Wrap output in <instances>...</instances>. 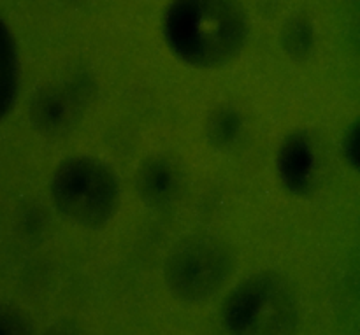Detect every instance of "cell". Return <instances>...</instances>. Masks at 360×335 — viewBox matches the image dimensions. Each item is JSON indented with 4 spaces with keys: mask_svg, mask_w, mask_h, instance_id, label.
I'll use <instances>...</instances> for the list:
<instances>
[{
    "mask_svg": "<svg viewBox=\"0 0 360 335\" xmlns=\"http://www.w3.org/2000/svg\"><path fill=\"white\" fill-rule=\"evenodd\" d=\"M18 83H20V70H18L16 53L6 30L0 27V119L13 109L18 95Z\"/></svg>",
    "mask_w": 360,
    "mask_h": 335,
    "instance_id": "cell-8",
    "label": "cell"
},
{
    "mask_svg": "<svg viewBox=\"0 0 360 335\" xmlns=\"http://www.w3.org/2000/svg\"><path fill=\"white\" fill-rule=\"evenodd\" d=\"M42 335H83L79 325L70 320H62V322H56L49 327Z\"/></svg>",
    "mask_w": 360,
    "mask_h": 335,
    "instance_id": "cell-12",
    "label": "cell"
},
{
    "mask_svg": "<svg viewBox=\"0 0 360 335\" xmlns=\"http://www.w3.org/2000/svg\"><path fill=\"white\" fill-rule=\"evenodd\" d=\"M301 304L294 284L283 274L260 270L227 295L221 323L227 335H295Z\"/></svg>",
    "mask_w": 360,
    "mask_h": 335,
    "instance_id": "cell-2",
    "label": "cell"
},
{
    "mask_svg": "<svg viewBox=\"0 0 360 335\" xmlns=\"http://www.w3.org/2000/svg\"><path fill=\"white\" fill-rule=\"evenodd\" d=\"M276 171L288 192L297 197L309 195L319 178L315 139L304 130L292 132L278 150Z\"/></svg>",
    "mask_w": 360,
    "mask_h": 335,
    "instance_id": "cell-6",
    "label": "cell"
},
{
    "mask_svg": "<svg viewBox=\"0 0 360 335\" xmlns=\"http://www.w3.org/2000/svg\"><path fill=\"white\" fill-rule=\"evenodd\" d=\"M86 74H72L44 84L30 100V121L48 137L63 136L79 123L94 86Z\"/></svg>",
    "mask_w": 360,
    "mask_h": 335,
    "instance_id": "cell-5",
    "label": "cell"
},
{
    "mask_svg": "<svg viewBox=\"0 0 360 335\" xmlns=\"http://www.w3.org/2000/svg\"><path fill=\"white\" fill-rule=\"evenodd\" d=\"M236 270L231 249L211 235H188L172 246L164 263L169 291L186 304L217 297Z\"/></svg>",
    "mask_w": 360,
    "mask_h": 335,
    "instance_id": "cell-4",
    "label": "cell"
},
{
    "mask_svg": "<svg viewBox=\"0 0 360 335\" xmlns=\"http://www.w3.org/2000/svg\"><path fill=\"white\" fill-rule=\"evenodd\" d=\"M345 158L352 164V167H357V126H352L343 140Z\"/></svg>",
    "mask_w": 360,
    "mask_h": 335,
    "instance_id": "cell-11",
    "label": "cell"
},
{
    "mask_svg": "<svg viewBox=\"0 0 360 335\" xmlns=\"http://www.w3.org/2000/svg\"><path fill=\"white\" fill-rule=\"evenodd\" d=\"M172 53L195 69L231 62L245 41V27L229 0H179L167 21Z\"/></svg>",
    "mask_w": 360,
    "mask_h": 335,
    "instance_id": "cell-1",
    "label": "cell"
},
{
    "mask_svg": "<svg viewBox=\"0 0 360 335\" xmlns=\"http://www.w3.org/2000/svg\"><path fill=\"white\" fill-rule=\"evenodd\" d=\"M136 186L148 206L160 209L174 202L181 192V167L167 155H153L146 158L137 171Z\"/></svg>",
    "mask_w": 360,
    "mask_h": 335,
    "instance_id": "cell-7",
    "label": "cell"
},
{
    "mask_svg": "<svg viewBox=\"0 0 360 335\" xmlns=\"http://www.w3.org/2000/svg\"><path fill=\"white\" fill-rule=\"evenodd\" d=\"M49 195L60 214L76 225L98 228L118 209L120 183L111 165L90 155H76L55 169Z\"/></svg>",
    "mask_w": 360,
    "mask_h": 335,
    "instance_id": "cell-3",
    "label": "cell"
},
{
    "mask_svg": "<svg viewBox=\"0 0 360 335\" xmlns=\"http://www.w3.org/2000/svg\"><path fill=\"white\" fill-rule=\"evenodd\" d=\"M243 119L232 107H220L210 116L206 123V137L213 146L229 147L239 139Z\"/></svg>",
    "mask_w": 360,
    "mask_h": 335,
    "instance_id": "cell-9",
    "label": "cell"
},
{
    "mask_svg": "<svg viewBox=\"0 0 360 335\" xmlns=\"http://www.w3.org/2000/svg\"><path fill=\"white\" fill-rule=\"evenodd\" d=\"M0 335H34V330L23 311L14 306L0 304Z\"/></svg>",
    "mask_w": 360,
    "mask_h": 335,
    "instance_id": "cell-10",
    "label": "cell"
}]
</instances>
